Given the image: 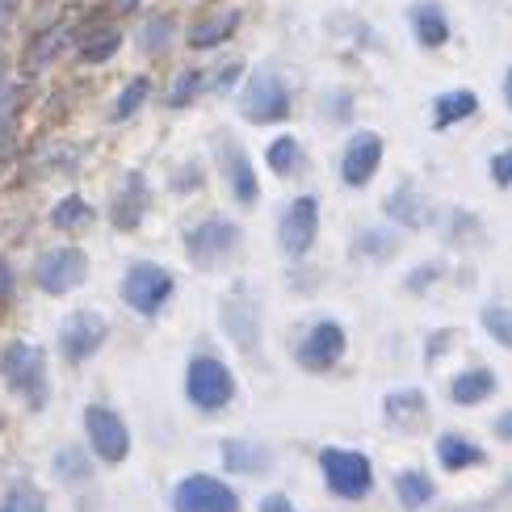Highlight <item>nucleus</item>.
<instances>
[{"mask_svg":"<svg viewBox=\"0 0 512 512\" xmlns=\"http://www.w3.org/2000/svg\"><path fill=\"white\" fill-rule=\"evenodd\" d=\"M51 471L59 483H89L93 479V458L80 450V445H63V450L55 454Z\"/></svg>","mask_w":512,"mask_h":512,"instance_id":"31","label":"nucleus"},{"mask_svg":"<svg viewBox=\"0 0 512 512\" xmlns=\"http://www.w3.org/2000/svg\"><path fill=\"white\" fill-rule=\"evenodd\" d=\"M240 30V9H215V13H206V17H198L194 26H189V34H185V42L194 51H215V47H223V42Z\"/></svg>","mask_w":512,"mask_h":512,"instance_id":"18","label":"nucleus"},{"mask_svg":"<svg viewBox=\"0 0 512 512\" xmlns=\"http://www.w3.org/2000/svg\"><path fill=\"white\" fill-rule=\"evenodd\" d=\"M21 110V89H5V84H0V131H5V118H13Z\"/></svg>","mask_w":512,"mask_h":512,"instance_id":"40","label":"nucleus"},{"mask_svg":"<svg viewBox=\"0 0 512 512\" xmlns=\"http://www.w3.org/2000/svg\"><path fill=\"white\" fill-rule=\"evenodd\" d=\"M240 244H244V231L231 219H223V215H210V219H202V223H194L185 231V256L198 269L223 265L227 256L240 252Z\"/></svg>","mask_w":512,"mask_h":512,"instance_id":"5","label":"nucleus"},{"mask_svg":"<svg viewBox=\"0 0 512 512\" xmlns=\"http://www.w3.org/2000/svg\"><path fill=\"white\" fill-rule=\"evenodd\" d=\"M9 294H13V269L0 261V298H9Z\"/></svg>","mask_w":512,"mask_h":512,"instance_id":"44","label":"nucleus"},{"mask_svg":"<svg viewBox=\"0 0 512 512\" xmlns=\"http://www.w3.org/2000/svg\"><path fill=\"white\" fill-rule=\"evenodd\" d=\"M0 84H5V55H0Z\"/></svg>","mask_w":512,"mask_h":512,"instance_id":"48","label":"nucleus"},{"mask_svg":"<svg viewBox=\"0 0 512 512\" xmlns=\"http://www.w3.org/2000/svg\"><path fill=\"white\" fill-rule=\"evenodd\" d=\"M319 471H324L328 492L340 500H366L370 487H374V466L361 450L328 445V450H319Z\"/></svg>","mask_w":512,"mask_h":512,"instance_id":"3","label":"nucleus"},{"mask_svg":"<svg viewBox=\"0 0 512 512\" xmlns=\"http://www.w3.org/2000/svg\"><path fill=\"white\" fill-rule=\"evenodd\" d=\"M315 236H319V198L298 194L277 219V244H282L286 256H307Z\"/></svg>","mask_w":512,"mask_h":512,"instance_id":"12","label":"nucleus"},{"mask_svg":"<svg viewBox=\"0 0 512 512\" xmlns=\"http://www.w3.org/2000/svg\"><path fill=\"white\" fill-rule=\"evenodd\" d=\"M294 110V97H290V84L277 68H256L240 93V114L256 126H277L286 122Z\"/></svg>","mask_w":512,"mask_h":512,"instance_id":"2","label":"nucleus"},{"mask_svg":"<svg viewBox=\"0 0 512 512\" xmlns=\"http://www.w3.org/2000/svg\"><path fill=\"white\" fill-rule=\"evenodd\" d=\"M487 168H492V181H496L500 189H512V147L496 152L492 160H487Z\"/></svg>","mask_w":512,"mask_h":512,"instance_id":"38","label":"nucleus"},{"mask_svg":"<svg viewBox=\"0 0 512 512\" xmlns=\"http://www.w3.org/2000/svg\"><path fill=\"white\" fill-rule=\"evenodd\" d=\"M265 160H269V168H273V177H298V173H303V164H307L303 143H298L294 135H277V139L265 147Z\"/></svg>","mask_w":512,"mask_h":512,"instance_id":"27","label":"nucleus"},{"mask_svg":"<svg viewBox=\"0 0 512 512\" xmlns=\"http://www.w3.org/2000/svg\"><path fill=\"white\" fill-rule=\"evenodd\" d=\"M433 496H437V487L424 471H399L395 475V500L408 512H420L424 504H433Z\"/></svg>","mask_w":512,"mask_h":512,"instance_id":"29","label":"nucleus"},{"mask_svg":"<svg viewBox=\"0 0 512 512\" xmlns=\"http://www.w3.org/2000/svg\"><path fill=\"white\" fill-rule=\"evenodd\" d=\"M185 395L198 412H223L227 403L236 399V378H231V370L219 357L198 353L185 370Z\"/></svg>","mask_w":512,"mask_h":512,"instance_id":"4","label":"nucleus"},{"mask_svg":"<svg viewBox=\"0 0 512 512\" xmlns=\"http://www.w3.org/2000/svg\"><path fill=\"white\" fill-rule=\"evenodd\" d=\"M349 349V336L345 328L336 324V319H319V324H311L303 332V340L294 345V361L303 366L307 374H328L340 357H345Z\"/></svg>","mask_w":512,"mask_h":512,"instance_id":"9","label":"nucleus"},{"mask_svg":"<svg viewBox=\"0 0 512 512\" xmlns=\"http://www.w3.org/2000/svg\"><path fill=\"white\" fill-rule=\"evenodd\" d=\"M437 462L445 466V471H471V466L487 462V454L475 441H466L462 433H441L437 437Z\"/></svg>","mask_w":512,"mask_h":512,"instance_id":"26","label":"nucleus"},{"mask_svg":"<svg viewBox=\"0 0 512 512\" xmlns=\"http://www.w3.org/2000/svg\"><path fill=\"white\" fill-rule=\"evenodd\" d=\"M147 97H152V80H147V76H131V80L122 84V93L114 97V118L126 122L131 114H139Z\"/></svg>","mask_w":512,"mask_h":512,"instance_id":"36","label":"nucleus"},{"mask_svg":"<svg viewBox=\"0 0 512 512\" xmlns=\"http://www.w3.org/2000/svg\"><path fill=\"white\" fill-rule=\"evenodd\" d=\"M202 89H206V72L202 68H181L173 76V84H168V105H173V110H185V105L198 101Z\"/></svg>","mask_w":512,"mask_h":512,"instance_id":"34","label":"nucleus"},{"mask_svg":"<svg viewBox=\"0 0 512 512\" xmlns=\"http://www.w3.org/2000/svg\"><path fill=\"white\" fill-rule=\"evenodd\" d=\"M504 105L512 110V63H508V72H504Z\"/></svg>","mask_w":512,"mask_h":512,"instance_id":"47","label":"nucleus"},{"mask_svg":"<svg viewBox=\"0 0 512 512\" xmlns=\"http://www.w3.org/2000/svg\"><path fill=\"white\" fill-rule=\"evenodd\" d=\"M173 34H177V17L173 13H152L143 21V34H139L143 55H160L168 42H173Z\"/></svg>","mask_w":512,"mask_h":512,"instance_id":"33","label":"nucleus"},{"mask_svg":"<svg viewBox=\"0 0 512 512\" xmlns=\"http://www.w3.org/2000/svg\"><path fill=\"white\" fill-rule=\"evenodd\" d=\"M441 273H445V265H441V261H429V265H420V273H412V277H408V282H403V286H408V290H424L429 282H437Z\"/></svg>","mask_w":512,"mask_h":512,"instance_id":"39","label":"nucleus"},{"mask_svg":"<svg viewBox=\"0 0 512 512\" xmlns=\"http://www.w3.org/2000/svg\"><path fill=\"white\" fill-rule=\"evenodd\" d=\"M328 114H332V122H345V118L353 114V97L340 93V89H332V93H328Z\"/></svg>","mask_w":512,"mask_h":512,"instance_id":"41","label":"nucleus"},{"mask_svg":"<svg viewBox=\"0 0 512 512\" xmlns=\"http://www.w3.org/2000/svg\"><path fill=\"white\" fill-rule=\"evenodd\" d=\"M261 512H298V508L290 504V496H282V492H269V496L261 500Z\"/></svg>","mask_w":512,"mask_h":512,"instance_id":"42","label":"nucleus"},{"mask_svg":"<svg viewBox=\"0 0 512 512\" xmlns=\"http://www.w3.org/2000/svg\"><path fill=\"white\" fill-rule=\"evenodd\" d=\"M105 340H110V324H105L97 311L63 315V324H59V353H63V361L80 366V361H89L105 345Z\"/></svg>","mask_w":512,"mask_h":512,"instance_id":"11","label":"nucleus"},{"mask_svg":"<svg viewBox=\"0 0 512 512\" xmlns=\"http://www.w3.org/2000/svg\"><path fill=\"white\" fill-rule=\"evenodd\" d=\"M72 47V30L68 26H51L47 34H38L30 47H26V55H21V68H26L30 76H38L42 68H51V63Z\"/></svg>","mask_w":512,"mask_h":512,"instance_id":"22","label":"nucleus"},{"mask_svg":"<svg viewBox=\"0 0 512 512\" xmlns=\"http://www.w3.org/2000/svg\"><path fill=\"white\" fill-rule=\"evenodd\" d=\"M479 114V97L471 89H450L433 97V131H445V126H458L466 118Z\"/></svg>","mask_w":512,"mask_h":512,"instance_id":"25","label":"nucleus"},{"mask_svg":"<svg viewBox=\"0 0 512 512\" xmlns=\"http://www.w3.org/2000/svg\"><path fill=\"white\" fill-rule=\"evenodd\" d=\"M492 395H496V374L487 366H471V370L454 374V382H450V399L458 408H475V403L492 399Z\"/></svg>","mask_w":512,"mask_h":512,"instance_id":"24","label":"nucleus"},{"mask_svg":"<svg viewBox=\"0 0 512 512\" xmlns=\"http://www.w3.org/2000/svg\"><path fill=\"white\" fill-rule=\"evenodd\" d=\"M0 512H47V496H42L34 483L17 479V483H9L5 500H0Z\"/></svg>","mask_w":512,"mask_h":512,"instance_id":"37","label":"nucleus"},{"mask_svg":"<svg viewBox=\"0 0 512 512\" xmlns=\"http://www.w3.org/2000/svg\"><path fill=\"white\" fill-rule=\"evenodd\" d=\"M223 466L236 475H265L273 466V454L265 450L261 441H248V437H227L223 441Z\"/></svg>","mask_w":512,"mask_h":512,"instance_id":"21","label":"nucleus"},{"mask_svg":"<svg viewBox=\"0 0 512 512\" xmlns=\"http://www.w3.org/2000/svg\"><path fill=\"white\" fill-rule=\"evenodd\" d=\"M84 433H89V450L101 458V462H126V454H131V429H126V420L105 408V403H89L84 408Z\"/></svg>","mask_w":512,"mask_h":512,"instance_id":"8","label":"nucleus"},{"mask_svg":"<svg viewBox=\"0 0 512 512\" xmlns=\"http://www.w3.org/2000/svg\"><path fill=\"white\" fill-rule=\"evenodd\" d=\"M147 202H152V189H147V177L135 168V173H126L122 194H118V202L110 206V223H114L118 231H135V227L143 223V215H147Z\"/></svg>","mask_w":512,"mask_h":512,"instance_id":"17","label":"nucleus"},{"mask_svg":"<svg viewBox=\"0 0 512 512\" xmlns=\"http://www.w3.org/2000/svg\"><path fill=\"white\" fill-rule=\"evenodd\" d=\"M173 512H240V496L215 475H185L173 492Z\"/></svg>","mask_w":512,"mask_h":512,"instance_id":"10","label":"nucleus"},{"mask_svg":"<svg viewBox=\"0 0 512 512\" xmlns=\"http://www.w3.org/2000/svg\"><path fill=\"white\" fill-rule=\"evenodd\" d=\"M173 290H177L173 273H168L164 265H156V261H135L122 277V303L131 307L135 315H143V319L160 315L164 303L173 298Z\"/></svg>","mask_w":512,"mask_h":512,"instance_id":"6","label":"nucleus"},{"mask_svg":"<svg viewBox=\"0 0 512 512\" xmlns=\"http://www.w3.org/2000/svg\"><path fill=\"white\" fill-rule=\"evenodd\" d=\"M21 13V0H0V34L9 30V21Z\"/></svg>","mask_w":512,"mask_h":512,"instance_id":"43","label":"nucleus"},{"mask_svg":"<svg viewBox=\"0 0 512 512\" xmlns=\"http://www.w3.org/2000/svg\"><path fill=\"white\" fill-rule=\"evenodd\" d=\"M353 252L357 256H366V261H391V256L399 252V236L395 231H387V227H366V231H357V240H353Z\"/></svg>","mask_w":512,"mask_h":512,"instance_id":"32","label":"nucleus"},{"mask_svg":"<svg viewBox=\"0 0 512 512\" xmlns=\"http://www.w3.org/2000/svg\"><path fill=\"white\" fill-rule=\"evenodd\" d=\"M382 210H387V219L395 227H424L429 223V202H424V194L408 181L391 189L387 202H382Z\"/></svg>","mask_w":512,"mask_h":512,"instance_id":"20","label":"nucleus"},{"mask_svg":"<svg viewBox=\"0 0 512 512\" xmlns=\"http://www.w3.org/2000/svg\"><path fill=\"white\" fill-rule=\"evenodd\" d=\"M93 206L84 202L80 194H68V198H59L55 210H51V227L55 231H84V227H93Z\"/></svg>","mask_w":512,"mask_h":512,"instance_id":"30","label":"nucleus"},{"mask_svg":"<svg viewBox=\"0 0 512 512\" xmlns=\"http://www.w3.org/2000/svg\"><path fill=\"white\" fill-rule=\"evenodd\" d=\"M219 164H223V177H227L231 198H236L240 206H256V202H261V181H256V168H252L248 152L231 135H219Z\"/></svg>","mask_w":512,"mask_h":512,"instance_id":"14","label":"nucleus"},{"mask_svg":"<svg viewBox=\"0 0 512 512\" xmlns=\"http://www.w3.org/2000/svg\"><path fill=\"white\" fill-rule=\"evenodd\" d=\"M110 5H114V13H135L139 0H110Z\"/></svg>","mask_w":512,"mask_h":512,"instance_id":"46","label":"nucleus"},{"mask_svg":"<svg viewBox=\"0 0 512 512\" xmlns=\"http://www.w3.org/2000/svg\"><path fill=\"white\" fill-rule=\"evenodd\" d=\"M0 374L13 395L26 399L30 412H42L51 403V382H47V353L30 340H9V349L0 353Z\"/></svg>","mask_w":512,"mask_h":512,"instance_id":"1","label":"nucleus"},{"mask_svg":"<svg viewBox=\"0 0 512 512\" xmlns=\"http://www.w3.org/2000/svg\"><path fill=\"white\" fill-rule=\"evenodd\" d=\"M72 42H76V55H80L84 63H105L110 55H118V47H122V30H118V26H105V21H97V26H89V30H76Z\"/></svg>","mask_w":512,"mask_h":512,"instance_id":"23","label":"nucleus"},{"mask_svg":"<svg viewBox=\"0 0 512 512\" xmlns=\"http://www.w3.org/2000/svg\"><path fill=\"white\" fill-rule=\"evenodd\" d=\"M408 26H412L420 47H429V51L450 42V17H445V9L437 5V0H416V5L408 9Z\"/></svg>","mask_w":512,"mask_h":512,"instance_id":"19","label":"nucleus"},{"mask_svg":"<svg viewBox=\"0 0 512 512\" xmlns=\"http://www.w3.org/2000/svg\"><path fill=\"white\" fill-rule=\"evenodd\" d=\"M441 231H445V244H454V248L483 244V223H479V215H471V210H445Z\"/></svg>","mask_w":512,"mask_h":512,"instance_id":"28","label":"nucleus"},{"mask_svg":"<svg viewBox=\"0 0 512 512\" xmlns=\"http://www.w3.org/2000/svg\"><path fill=\"white\" fill-rule=\"evenodd\" d=\"M382 152H387L382 135H374V131H357V135L345 143V152H340V181L353 185V189L370 185L374 173H378V164H382Z\"/></svg>","mask_w":512,"mask_h":512,"instance_id":"13","label":"nucleus"},{"mask_svg":"<svg viewBox=\"0 0 512 512\" xmlns=\"http://www.w3.org/2000/svg\"><path fill=\"white\" fill-rule=\"evenodd\" d=\"M496 437H500V441H512V412L496 416Z\"/></svg>","mask_w":512,"mask_h":512,"instance_id":"45","label":"nucleus"},{"mask_svg":"<svg viewBox=\"0 0 512 512\" xmlns=\"http://www.w3.org/2000/svg\"><path fill=\"white\" fill-rule=\"evenodd\" d=\"M382 416L395 433H420L429 424V399H424L420 387H399L382 399Z\"/></svg>","mask_w":512,"mask_h":512,"instance_id":"15","label":"nucleus"},{"mask_svg":"<svg viewBox=\"0 0 512 512\" xmlns=\"http://www.w3.org/2000/svg\"><path fill=\"white\" fill-rule=\"evenodd\" d=\"M223 328L248 357L261 353V307H256L252 298H227L223 303Z\"/></svg>","mask_w":512,"mask_h":512,"instance_id":"16","label":"nucleus"},{"mask_svg":"<svg viewBox=\"0 0 512 512\" xmlns=\"http://www.w3.org/2000/svg\"><path fill=\"white\" fill-rule=\"evenodd\" d=\"M479 324H483V332L492 336L500 349H512V307L508 303H487L479 311Z\"/></svg>","mask_w":512,"mask_h":512,"instance_id":"35","label":"nucleus"},{"mask_svg":"<svg viewBox=\"0 0 512 512\" xmlns=\"http://www.w3.org/2000/svg\"><path fill=\"white\" fill-rule=\"evenodd\" d=\"M34 282L42 294H72L76 286L89 282V252L84 248H47L34 261Z\"/></svg>","mask_w":512,"mask_h":512,"instance_id":"7","label":"nucleus"}]
</instances>
